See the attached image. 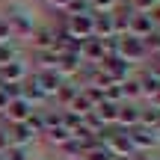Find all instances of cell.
Masks as SVG:
<instances>
[{"mask_svg": "<svg viewBox=\"0 0 160 160\" xmlns=\"http://www.w3.org/2000/svg\"><path fill=\"white\" fill-rule=\"evenodd\" d=\"M42 139H45L51 148H62V145L71 139V133L65 131L62 125H53V128H48V131H45V137H42Z\"/></svg>", "mask_w": 160, "mask_h": 160, "instance_id": "e0dca14e", "label": "cell"}, {"mask_svg": "<svg viewBox=\"0 0 160 160\" xmlns=\"http://www.w3.org/2000/svg\"><path fill=\"white\" fill-rule=\"evenodd\" d=\"M142 68L148 71V74L154 77V80H160V57H148V59H145V65H142Z\"/></svg>", "mask_w": 160, "mask_h": 160, "instance_id": "4dcf8cb0", "label": "cell"}, {"mask_svg": "<svg viewBox=\"0 0 160 160\" xmlns=\"http://www.w3.org/2000/svg\"><path fill=\"white\" fill-rule=\"evenodd\" d=\"M104 101H110V104H125V92H122V83H110V86H104Z\"/></svg>", "mask_w": 160, "mask_h": 160, "instance_id": "cb8c5ba5", "label": "cell"}, {"mask_svg": "<svg viewBox=\"0 0 160 160\" xmlns=\"http://www.w3.org/2000/svg\"><path fill=\"white\" fill-rule=\"evenodd\" d=\"M154 131H157V137H160V119H157V125H154Z\"/></svg>", "mask_w": 160, "mask_h": 160, "instance_id": "74e56055", "label": "cell"}, {"mask_svg": "<svg viewBox=\"0 0 160 160\" xmlns=\"http://www.w3.org/2000/svg\"><path fill=\"white\" fill-rule=\"evenodd\" d=\"M133 160H160V148H151V151H139V154H133Z\"/></svg>", "mask_w": 160, "mask_h": 160, "instance_id": "e575fe53", "label": "cell"}, {"mask_svg": "<svg viewBox=\"0 0 160 160\" xmlns=\"http://www.w3.org/2000/svg\"><path fill=\"white\" fill-rule=\"evenodd\" d=\"M57 151H59L65 160H80V157H83V151L77 148V142H74V139H68V142H65L62 148H57Z\"/></svg>", "mask_w": 160, "mask_h": 160, "instance_id": "484cf974", "label": "cell"}, {"mask_svg": "<svg viewBox=\"0 0 160 160\" xmlns=\"http://www.w3.org/2000/svg\"><path fill=\"white\" fill-rule=\"evenodd\" d=\"M33 160H48V157H33Z\"/></svg>", "mask_w": 160, "mask_h": 160, "instance_id": "f35d334b", "label": "cell"}, {"mask_svg": "<svg viewBox=\"0 0 160 160\" xmlns=\"http://www.w3.org/2000/svg\"><path fill=\"white\" fill-rule=\"evenodd\" d=\"M128 139H131V145H133V151H151V148H160V137H157V131H151V128H142V125H137V128H131L128 131Z\"/></svg>", "mask_w": 160, "mask_h": 160, "instance_id": "3957f363", "label": "cell"}, {"mask_svg": "<svg viewBox=\"0 0 160 160\" xmlns=\"http://www.w3.org/2000/svg\"><path fill=\"white\" fill-rule=\"evenodd\" d=\"M119 57L125 59V62H131V65H137V62L145 65L148 51L142 48V39H133V36H119Z\"/></svg>", "mask_w": 160, "mask_h": 160, "instance_id": "7a4b0ae2", "label": "cell"}, {"mask_svg": "<svg viewBox=\"0 0 160 160\" xmlns=\"http://www.w3.org/2000/svg\"><path fill=\"white\" fill-rule=\"evenodd\" d=\"M3 21L9 24L12 39H15V42H24V45H27V39L33 36V30L39 27V21H36V12H33V9L21 12V15H12V18H3Z\"/></svg>", "mask_w": 160, "mask_h": 160, "instance_id": "6da1fadb", "label": "cell"}, {"mask_svg": "<svg viewBox=\"0 0 160 160\" xmlns=\"http://www.w3.org/2000/svg\"><path fill=\"white\" fill-rule=\"evenodd\" d=\"M116 3H119V0H89V9H92V15H95V12H113Z\"/></svg>", "mask_w": 160, "mask_h": 160, "instance_id": "f1b7e54d", "label": "cell"}, {"mask_svg": "<svg viewBox=\"0 0 160 160\" xmlns=\"http://www.w3.org/2000/svg\"><path fill=\"white\" fill-rule=\"evenodd\" d=\"M92 36L95 39H113V15L110 12H95L92 15Z\"/></svg>", "mask_w": 160, "mask_h": 160, "instance_id": "5bb4252c", "label": "cell"}, {"mask_svg": "<svg viewBox=\"0 0 160 160\" xmlns=\"http://www.w3.org/2000/svg\"><path fill=\"white\" fill-rule=\"evenodd\" d=\"M128 3H131L133 12H151V9L160 3V0H128Z\"/></svg>", "mask_w": 160, "mask_h": 160, "instance_id": "f546056e", "label": "cell"}, {"mask_svg": "<svg viewBox=\"0 0 160 160\" xmlns=\"http://www.w3.org/2000/svg\"><path fill=\"white\" fill-rule=\"evenodd\" d=\"M6 131H9V142L12 145H30V148H33L36 142H39V139L33 137V131H30L27 125H6Z\"/></svg>", "mask_w": 160, "mask_h": 160, "instance_id": "9a60e30c", "label": "cell"}, {"mask_svg": "<svg viewBox=\"0 0 160 160\" xmlns=\"http://www.w3.org/2000/svg\"><path fill=\"white\" fill-rule=\"evenodd\" d=\"M139 107L142 104H119V110H116V128H122V131H131V128L139 125Z\"/></svg>", "mask_w": 160, "mask_h": 160, "instance_id": "ba28073f", "label": "cell"}, {"mask_svg": "<svg viewBox=\"0 0 160 160\" xmlns=\"http://www.w3.org/2000/svg\"><path fill=\"white\" fill-rule=\"evenodd\" d=\"M24 125L33 131V137H36V139H42V137H45V131H48V128H45V116H42V107H36L33 113H30V119L24 122Z\"/></svg>", "mask_w": 160, "mask_h": 160, "instance_id": "d6986e66", "label": "cell"}, {"mask_svg": "<svg viewBox=\"0 0 160 160\" xmlns=\"http://www.w3.org/2000/svg\"><path fill=\"white\" fill-rule=\"evenodd\" d=\"M9 131H6V125L0 122V154H6V148H9Z\"/></svg>", "mask_w": 160, "mask_h": 160, "instance_id": "d6a6232c", "label": "cell"}, {"mask_svg": "<svg viewBox=\"0 0 160 160\" xmlns=\"http://www.w3.org/2000/svg\"><path fill=\"white\" fill-rule=\"evenodd\" d=\"M80 95L86 98V104H89L92 110L104 101V89H101V86H83V89H80Z\"/></svg>", "mask_w": 160, "mask_h": 160, "instance_id": "603a6c76", "label": "cell"}, {"mask_svg": "<svg viewBox=\"0 0 160 160\" xmlns=\"http://www.w3.org/2000/svg\"><path fill=\"white\" fill-rule=\"evenodd\" d=\"M0 160H3V154H0Z\"/></svg>", "mask_w": 160, "mask_h": 160, "instance_id": "ab89813d", "label": "cell"}, {"mask_svg": "<svg viewBox=\"0 0 160 160\" xmlns=\"http://www.w3.org/2000/svg\"><path fill=\"white\" fill-rule=\"evenodd\" d=\"M51 45H53V24H39V27L33 30V36L27 39V48H30L33 53L51 51Z\"/></svg>", "mask_w": 160, "mask_h": 160, "instance_id": "52a82bcc", "label": "cell"}, {"mask_svg": "<svg viewBox=\"0 0 160 160\" xmlns=\"http://www.w3.org/2000/svg\"><path fill=\"white\" fill-rule=\"evenodd\" d=\"M65 30L71 39H89L92 36V15H68L65 18Z\"/></svg>", "mask_w": 160, "mask_h": 160, "instance_id": "30bf717a", "label": "cell"}, {"mask_svg": "<svg viewBox=\"0 0 160 160\" xmlns=\"http://www.w3.org/2000/svg\"><path fill=\"white\" fill-rule=\"evenodd\" d=\"M33 157H36V154H33L30 145H9L6 154H3V160H33Z\"/></svg>", "mask_w": 160, "mask_h": 160, "instance_id": "7402d4cb", "label": "cell"}, {"mask_svg": "<svg viewBox=\"0 0 160 160\" xmlns=\"http://www.w3.org/2000/svg\"><path fill=\"white\" fill-rule=\"evenodd\" d=\"M77 92H80V89H77L74 83H62V86H59L57 92H53L51 104H53L57 110H68V107H71V101L77 98Z\"/></svg>", "mask_w": 160, "mask_h": 160, "instance_id": "2e32d148", "label": "cell"}, {"mask_svg": "<svg viewBox=\"0 0 160 160\" xmlns=\"http://www.w3.org/2000/svg\"><path fill=\"white\" fill-rule=\"evenodd\" d=\"M148 18H151V24H154V30H157V27H160V3L148 12Z\"/></svg>", "mask_w": 160, "mask_h": 160, "instance_id": "d590c367", "label": "cell"}, {"mask_svg": "<svg viewBox=\"0 0 160 160\" xmlns=\"http://www.w3.org/2000/svg\"><path fill=\"white\" fill-rule=\"evenodd\" d=\"M33 80L39 83V89L48 95V101L53 98V92L62 86V77L57 74V68H45V71H33Z\"/></svg>", "mask_w": 160, "mask_h": 160, "instance_id": "8fae6325", "label": "cell"}, {"mask_svg": "<svg viewBox=\"0 0 160 160\" xmlns=\"http://www.w3.org/2000/svg\"><path fill=\"white\" fill-rule=\"evenodd\" d=\"M6 107H9V98H6V95H3V92H0V116H3V113H6Z\"/></svg>", "mask_w": 160, "mask_h": 160, "instance_id": "8d00e7d4", "label": "cell"}, {"mask_svg": "<svg viewBox=\"0 0 160 160\" xmlns=\"http://www.w3.org/2000/svg\"><path fill=\"white\" fill-rule=\"evenodd\" d=\"M80 59L89 65H101L104 62V42L95 39V36H89V39L80 42Z\"/></svg>", "mask_w": 160, "mask_h": 160, "instance_id": "9c48e42d", "label": "cell"}, {"mask_svg": "<svg viewBox=\"0 0 160 160\" xmlns=\"http://www.w3.org/2000/svg\"><path fill=\"white\" fill-rule=\"evenodd\" d=\"M65 15H92L89 0H68V6H65Z\"/></svg>", "mask_w": 160, "mask_h": 160, "instance_id": "d4e9b609", "label": "cell"}, {"mask_svg": "<svg viewBox=\"0 0 160 160\" xmlns=\"http://www.w3.org/2000/svg\"><path fill=\"white\" fill-rule=\"evenodd\" d=\"M9 42H15V39H12V33H9V24L0 18V45H9Z\"/></svg>", "mask_w": 160, "mask_h": 160, "instance_id": "1f68e13d", "label": "cell"}, {"mask_svg": "<svg viewBox=\"0 0 160 160\" xmlns=\"http://www.w3.org/2000/svg\"><path fill=\"white\" fill-rule=\"evenodd\" d=\"M80 160H116V157L110 154L104 145H95V148H92V151H86V154L80 157Z\"/></svg>", "mask_w": 160, "mask_h": 160, "instance_id": "4316f807", "label": "cell"}, {"mask_svg": "<svg viewBox=\"0 0 160 160\" xmlns=\"http://www.w3.org/2000/svg\"><path fill=\"white\" fill-rule=\"evenodd\" d=\"M133 77H137V83H139V95H142V101H151V98L160 92V80H154L145 68L133 71Z\"/></svg>", "mask_w": 160, "mask_h": 160, "instance_id": "4fadbf2b", "label": "cell"}, {"mask_svg": "<svg viewBox=\"0 0 160 160\" xmlns=\"http://www.w3.org/2000/svg\"><path fill=\"white\" fill-rule=\"evenodd\" d=\"M104 42V59H119V39H101Z\"/></svg>", "mask_w": 160, "mask_h": 160, "instance_id": "83f0119b", "label": "cell"}, {"mask_svg": "<svg viewBox=\"0 0 160 160\" xmlns=\"http://www.w3.org/2000/svg\"><path fill=\"white\" fill-rule=\"evenodd\" d=\"M80 65H83V59H80L77 53L62 51V53H59V59H57V74L62 77V83H74V77H77Z\"/></svg>", "mask_w": 160, "mask_h": 160, "instance_id": "8992f818", "label": "cell"}, {"mask_svg": "<svg viewBox=\"0 0 160 160\" xmlns=\"http://www.w3.org/2000/svg\"><path fill=\"white\" fill-rule=\"evenodd\" d=\"M30 62L27 59H12V62L0 65V83H24L30 77Z\"/></svg>", "mask_w": 160, "mask_h": 160, "instance_id": "5b68a950", "label": "cell"}, {"mask_svg": "<svg viewBox=\"0 0 160 160\" xmlns=\"http://www.w3.org/2000/svg\"><path fill=\"white\" fill-rule=\"evenodd\" d=\"M42 3L48 6L51 12H65V6H68V0H42Z\"/></svg>", "mask_w": 160, "mask_h": 160, "instance_id": "836d02e7", "label": "cell"}, {"mask_svg": "<svg viewBox=\"0 0 160 160\" xmlns=\"http://www.w3.org/2000/svg\"><path fill=\"white\" fill-rule=\"evenodd\" d=\"M33 104L24 101V98H15V101H9V107H6V113L0 116V122L3 125H21V122L30 119V113H33Z\"/></svg>", "mask_w": 160, "mask_h": 160, "instance_id": "277c9868", "label": "cell"}, {"mask_svg": "<svg viewBox=\"0 0 160 160\" xmlns=\"http://www.w3.org/2000/svg\"><path fill=\"white\" fill-rule=\"evenodd\" d=\"M154 33V24H151L148 12H133L131 21H128V36H133V39H145V36Z\"/></svg>", "mask_w": 160, "mask_h": 160, "instance_id": "7c38bea8", "label": "cell"}, {"mask_svg": "<svg viewBox=\"0 0 160 160\" xmlns=\"http://www.w3.org/2000/svg\"><path fill=\"white\" fill-rule=\"evenodd\" d=\"M12 59H24V51L18 42H9V45H0V65L12 62Z\"/></svg>", "mask_w": 160, "mask_h": 160, "instance_id": "ffe728a7", "label": "cell"}, {"mask_svg": "<svg viewBox=\"0 0 160 160\" xmlns=\"http://www.w3.org/2000/svg\"><path fill=\"white\" fill-rule=\"evenodd\" d=\"M157 119H160V110H157V107H151V104L139 107V125H142V128H151V131H154Z\"/></svg>", "mask_w": 160, "mask_h": 160, "instance_id": "44dd1931", "label": "cell"}, {"mask_svg": "<svg viewBox=\"0 0 160 160\" xmlns=\"http://www.w3.org/2000/svg\"><path fill=\"white\" fill-rule=\"evenodd\" d=\"M57 59H59V53H53V51H39V53H33V71H45V68H57Z\"/></svg>", "mask_w": 160, "mask_h": 160, "instance_id": "ac0fdd59", "label": "cell"}]
</instances>
